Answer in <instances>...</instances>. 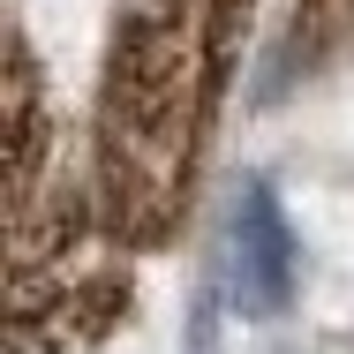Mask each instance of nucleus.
Listing matches in <instances>:
<instances>
[{
	"label": "nucleus",
	"mask_w": 354,
	"mask_h": 354,
	"mask_svg": "<svg viewBox=\"0 0 354 354\" xmlns=\"http://www.w3.org/2000/svg\"><path fill=\"white\" fill-rule=\"evenodd\" d=\"M249 0H129L91 106V204L121 249H158L189 218Z\"/></svg>",
	"instance_id": "1"
},
{
	"label": "nucleus",
	"mask_w": 354,
	"mask_h": 354,
	"mask_svg": "<svg viewBox=\"0 0 354 354\" xmlns=\"http://www.w3.org/2000/svg\"><path fill=\"white\" fill-rule=\"evenodd\" d=\"M129 324V249L68 189L38 61L8 38V354H98Z\"/></svg>",
	"instance_id": "2"
},
{
	"label": "nucleus",
	"mask_w": 354,
	"mask_h": 354,
	"mask_svg": "<svg viewBox=\"0 0 354 354\" xmlns=\"http://www.w3.org/2000/svg\"><path fill=\"white\" fill-rule=\"evenodd\" d=\"M226 301L241 317H279L294 301V234L264 181H249L226 218Z\"/></svg>",
	"instance_id": "3"
},
{
	"label": "nucleus",
	"mask_w": 354,
	"mask_h": 354,
	"mask_svg": "<svg viewBox=\"0 0 354 354\" xmlns=\"http://www.w3.org/2000/svg\"><path fill=\"white\" fill-rule=\"evenodd\" d=\"M354 53V0H294L286 61H339Z\"/></svg>",
	"instance_id": "4"
}]
</instances>
